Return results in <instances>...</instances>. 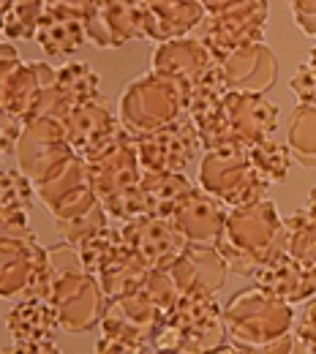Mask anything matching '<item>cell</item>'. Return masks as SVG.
<instances>
[{"mask_svg": "<svg viewBox=\"0 0 316 354\" xmlns=\"http://www.w3.org/2000/svg\"><path fill=\"white\" fill-rule=\"evenodd\" d=\"M224 319L234 352H297L292 303L265 292L262 286L237 292L224 306Z\"/></svg>", "mask_w": 316, "mask_h": 354, "instance_id": "cell-1", "label": "cell"}, {"mask_svg": "<svg viewBox=\"0 0 316 354\" xmlns=\"http://www.w3.org/2000/svg\"><path fill=\"white\" fill-rule=\"evenodd\" d=\"M49 254V289L46 300L57 310V322L66 333H88L101 327L109 297L101 281L85 270L74 243L60 240L46 248Z\"/></svg>", "mask_w": 316, "mask_h": 354, "instance_id": "cell-2", "label": "cell"}, {"mask_svg": "<svg viewBox=\"0 0 316 354\" xmlns=\"http://www.w3.org/2000/svg\"><path fill=\"white\" fill-rule=\"evenodd\" d=\"M216 245L232 272L254 278L259 267L286 251V223L281 221L275 205L265 196L251 205L232 207Z\"/></svg>", "mask_w": 316, "mask_h": 354, "instance_id": "cell-3", "label": "cell"}, {"mask_svg": "<svg viewBox=\"0 0 316 354\" xmlns=\"http://www.w3.org/2000/svg\"><path fill=\"white\" fill-rule=\"evenodd\" d=\"M153 352H234L216 295H180L161 322Z\"/></svg>", "mask_w": 316, "mask_h": 354, "instance_id": "cell-4", "label": "cell"}, {"mask_svg": "<svg viewBox=\"0 0 316 354\" xmlns=\"http://www.w3.org/2000/svg\"><path fill=\"white\" fill-rule=\"evenodd\" d=\"M185 106H188V88L150 68L123 90L118 112L123 126L136 139L142 133H150L178 120L180 115H185Z\"/></svg>", "mask_w": 316, "mask_h": 354, "instance_id": "cell-5", "label": "cell"}, {"mask_svg": "<svg viewBox=\"0 0 316 354\" xmlns=\"http://www.w3.org/2000/svg\"><path fill=\"white\" fill-rule=\"evenodd\" d=\"M167 310L156 306L142 289L112 300L101 319L95 352H153Z\"/></svg>", "mask_w": 316, "mask_h": 354, "instance_id": "cell-6", "label": "cell"}, {"mask_svg": "<svg viewBox=\"0 0 316 354\" xmlns=\"http://www.w3.org/2000/svg\"><path fill=\"white\" fill-rule=\"evenodd\" d=\"M30 213H0V292L3 300L22 297L46 265V248L36 240Z\"/></svg>", "mask_w": 316, "mask_h": 354, "instance_id": "cell-7", "label": "cell"}, {"mask_svg": "<svg viewBox=\"0 0 316 354\" xmlns=\"http://www.w3.org/2000/svg\"><path fill=\"white\" fill-rule=\"evenodd\" d=\"M199 185L219 196L229 207L251 205L265 199L270 183L257 172L248 147H224V150H205L199 167Z\"/></svg>", "mask_w": 316, "mask_h": 354, "instance_id": "cell-8", "label": "cell"}, {"mask_svg": "<svg viewBox=\"0 0 316 354\" xmlns=\"http://www.w3.org/2000/svg\"><path fill=\"white\" fill-rule=\"evenodd\" d=\"M268 17H270L268 0H248L221 14H207L205 22L194 30V36L207 46L216 63H224L232 52L265 41Z\"/></svg>", "mask_w": 316, "mask_h": 354, "instance_id": "cell-9", "label": "cell"}, {"mask_svg": "<svg viewBox=\"0 0 316 354\" xmlns=\"http://www.w3.org/2000/svg\"><path fill=\"white\" fill-rule=\"evenodd\" d=\"M136 150L145 172H183L196 150H202V139L196 123L185 112L156 131L136 136Z\"/></svg>", "mask_w": 316, "mask_h": 354, "instance_id": "cell-10", "label": "cell"}, {"mask_svg": "<svg viewBox=\"0 0 316 354\" xmlns=\"http://www.w3.org/2000/svg\"><path fill=\"white\" fill-rule=\"evenodd\" d=\"M14 156L19 158V169L33 183H41L55 169H60L71 156H77V150L71 147L63 123L52 118H36L25 123V131Z\"/></svg>", "mask_w": 316, "mask_h": 354, "instance_id": "cell-11", "label": "cell"}, {"mask_svg": "<svg viewBox=\"0 0 316 354\" xmlns=\"http://www.w3.org/2000/svg\"><path fill=\"white\" fill-rule=\"evenodd\" d=\"M63 129H66V136H68L71 147L85 161L129 131L123 126V120H120V112L112 109V104H109V98L104 93L91 98V101L77 104L68 112Z\"/></svg>", "mask_w": 316, "mask_h": 354, "instance_id": "cell-12", "label": "cell"}, {"mask_svg": "<svg viewBox=\"0 0 316 354\" xmlns=\"http://www.w3.org/2000/svg\"><path fill=\"white\" fill-rule=\"evenodd\" d=\"M145 0H93L85 14L88 41L98 49H120L145 39Z\"/></svg>", "mask_w": 316, "mask_h": 354, "instance_id": "cell-13", "label": "cell"}, {"mask_svg": "<svg viewBox=\"0 0 316 354\" xmlns=\"http://www.w3.org/2000/svg\"><path fill=\"white\" fill-rule=\"evenodd\" d=\"M142 175H145V169L139 161L136 139L129 131L88 158V177H91L93 191L101 199L136 185Z\"/></svg>", "mask_w": 316, "mask_h": 354, "instance_id": "cell-14", "label": "cell"}, {"mask_svg": "<svg viewBox=\"0 0 316 354\" xmlns=\"http://www.w3.org/2000/svg\"><path fill=\"white\" fill-rule=\"evenodd\" d=\"M55 327H60L57 310L46 297H19L6 313L14 352H57Z\"/></svg>", "mask_w": 316, "mask_h": 354, "instance_id": "cell-15", "label": "cell"}, {"mask_svg": "<svg viewBox=\"0 0 316 354\" xmlns=\"http://www.w3.org/2000/svg\"><path fill=\"white\" fill-rule=\"evenodd\" d=\"M226 129L234 133L245 147L270 139L278 129V106L272 104L265 93L254 90H229L221 106Z\"/></svg>", "mask_w": 316, "mask_h": 354, "instance_id": "cell-16", "label": "cell"}, {"mask_svg": "<svg viewBox=\"0 0 316 354\" xmlns=\"http://www.w3.org/2000/svg\"><path fill=\"white\" fill-rule=\"evenodd\" d=\"M120 229H123L129 248L147 267L167 270L188 245L185 234L175 223L167 218H156V216H139L131 221H123Z\"/></svg>", "mask_w": 316, "mask_h": 354, "instance_id": "cell-17", "label": "cell"}, {"mask_svg": "<svg viewBox=\"0 0 316 354\" xmlns=\"http://www.w3.org/2000/svg\"><path fill=\"white\" fill-rule=\"evenodd\" d=\"M167 270L180 295H216L224 289L226 275L232 272L219 245L210 243H188Z\"/></svg>", "mask_w": 316, "mask_h": 354, "instance_id": "cell-18", "label": "cell"}, {"mask_svg": "<svg viewBox=\"0 0 316 354\" xmlns=\"http://www.w3.org/2000/svg\"><path fill=\"white\" fill-rule=\"evenodd\" d=\"M229 205L205 191L202 185H194V191L185 196L180 210L172 216V223L185 234L188 243H210L216 245L229 218Z\"/></svg>", "mask_w": 316, "mask_h": 354, "instance_id": "cell-19", "label": "cell"}, {"mask_svg": "<svg viewBox=\"0 0 316 354\" xmlns=\"http://www.w3.org/2000/svg\"><path fill=\"white\" fill-rule=\"evenodd\" d=\"M254 278H257V286H262L265 292H270L292 306L308 303L311 297H316V267L297 262L286 251H281L268 265L259 267Z\"/></svg>", "mask_w": 316, "mask_h": 354, "instance_id": "cell-20", "label": "cell"}, {"mask_svg": "<svg viewBox=\"0 0 316 354\" xmlns=\"http://www.w3.org/2000/svg\"><path fill=\"white\" fill-rule=\"evenodd\" d=\"M145 6V39L156 44L191 36L207 17V8L199 0H158Z\"/></svg>", "mask_w": 316, "mask_h": 354, "instance_id": "cell-21", "label": "cell"}, {"mask_svg": "<svg viewBox=\"0 0 316 354\" xmlns=\"http://www.w3.org/2000/svg\"><path fill=\"white\" fill-rule=\"evenodd\" d=\"M213 63H216L213 55L207 52V46L202 44L196 36H183V39L164 41L153 52V71L185 85L188 93H191V85L196 82V77L205 68H210Z\"/></svg>", "mask_w": 316, "mask_h": 354, "instance_id": "cell-22", "label": "cell"}, {"mask_svg": "<svg viewBox=\"0 0 316 354\" xmlns=\"http://www.w3.org/2000/svg\"><path fill=\"white\" fill-rule=\"evenodd\" d=\"M221 66H224L229 90L268 93L278 77V60H275L270 46H265V41L232 52Z\"/></svg>", "mask_w": 316, "mask_h": 354, "instance_id": "cell-23", "label": "cell"}, {"mask_svg": "<svg viewBox=\"0 0 316 354\" xmlns=\"http://www.w3.org/2000/svg\"><path fill=\"white\" fill-rule=\"evenodd\" d=\"M85 41H88V28H85L82 14L46 6L39 33H36V44L41 46L49 57H71L74 52L82 49Z\"/></svg>", "mask_w": 316, "mask_h": 354, "instance_id": "cell-24", "label": "cell"}, {"mask_svg": "<svg viewBox=\"0 0 316 354\" xmlns=\"http://www.w3.org/2000/svg\"><path fill=\"white\" fill-rule=\"evenodd\" d=\"M139 185L147 199V216L167 221H172L185 196L194 191V183L183 172H145Z\"/></svg>", "mask_w": 316, "mask_h": 354, "instance_id": "cell-25", "label": "cell"}, {"mask_svg": "<svg viewBox=\"0 0 316 354\" xmlns=\"http://www.w3.org/2000/svg\"><path fill=\"white\" fill-rule=\"evenodd\" d=\"M226 93H229V82H226L224 66H221V63H213V66L205 68V71L196 77V82L191 85L185 112L191 115V120H194L196 126H205L207 120H213V118L221 112Z\"/></svg>", "mask_w": 316, "mask_h": 354, "instance_id": "cell-26", "label": "cell"}, {"mask_svg": "<svg viewBox=\"0 0 316 354\" xmlns=\"http://www.w3.org/2000/svg\"><path fill=\"white\" fill-rule=\"evenodd\" d=\"M150 270H153V267L145 265L134 251L129 248L126 254H120L106 270H101L95 278L101 281V289H104V295H106L109 303H112V300H120V297H126V295L139 292Z\"/></svg>", "mask_w": 316, "mask_h": 354, "instance_id": "cell-27", "label": "cell"}, {"mask_svg": "<svg viewBox=\"0 0 316 354\" xmlns=\"http://www.w3.org/2000/svg\"><path fill=\"white\" fill-rule=\"evenodd\" d=\"M77 251H80V257H82L85 270L93 272V275H98L101 270H106V267L112 265L120 254L129 251V243H126V237H123V229H115V226L106 223V226H101L98 232L82 237V240L77 243Z\"/></svg>", "mask_w": 316, "mask_h": 354, "instance_id": "cell-28", "label": "cell"}, {"mask_svg": "<svg viewBox=\"0 0 316 354\" xmlns=\"http://www.w3.org/2000/svg\"><path fill=\"white\" fill-rule=\"evenodd\" d=\"M286 145L303 167H316V104H297L286 123Z\"/></svg>", "mask_w": 316, "mask_h": 354, "instance_id": "cell-29", "label": "cell"}, {"mask_svg": "<svg viewBox=\"0 0 316 354\" xmlns=\"http://www.w3.org/2000/svg\"><path fill=\"white\" fill-rule=\"evenodd\" d=\"M46 0H11L3 3V36L6 41H36Z\"/></svg>", "mask_w": 316, "mask_h": 354, "instance_id": "cell-30", "label": "cell"}, {"mask_svg": "<svg viewBox=\"0 0 316 354\" xmlns=\"http://www.w3.org/2000/svg\"><path fill=\"white\" fill-rule=\"evenodd\" d=\"M55 85H57L63 101L71 109L77 104H82V101H91L95 95H101V90H98V85H101L98 82V74L93 71L88 63H80V60H71L63 68H57Z\"/></svg>", "mask_w": 316, "mask_h": 354, "instance_id": "cell-31", "label": "cell"}, {"mask_svg": "<svg viewBox=\"0 0 316 354\" xmlns=\"http://www.w3.org/2000/svg\"><path fill=\"white\" fill-rule=\"evenodd\" d=\"M286 254L297 262L316 267V216L303 207L286 218Z\"/></svg>", "mask_w": 316, "mask_h": 354, "instance_id": "cell-32", "label": "cell"}, {"mask_svg": "<svg viewBox=\"0 0 316 354\" xmlns=\"http://www.w3.org/2000/svg\"><path fill=\"white\" fill-rule=\"evenodd\" d=\"M248 156H251L257 172L265 177L270 185L286 180L289 169H292V158H295L292 150H289V145H281V142H275L272 136L270 139L257 142V145H251V147H248Z\"/></svg>", "mask_w": 316, "mask_h": 354, "instance_id": "cell-33", "label": "cell"}, {"mask_svg": "<svg viewBox=\"0 0 316 354\" xmlns=\"http://www.w3.org/2000/svg\"><path fill=\"white\" fill-rule=\"evenodd\" d=\"M36 196H39L36 183L25 175L22 169H6L3 172L0 213H30Z\"/></svg>", "mask_w": 316, "mask_h": 354, "instance_id": "cell-34", "label": "cell"}, {"mask_svg": "<svg viewBox=\"0 0 316 354\" xmlns=\"http://www.w3.org/2000/svg\"><path fill=\"white\" fill-rule=\"evenodd\" d=\"M109 218H118V221H131V218H139V216H147V199H145V191L142 185L136 183L126 191H118L106 199H101Z\"/></svg>", "mask_w": 316, "mask_h": 354, "instance_id": "cell-35", "label": "cell"}, {"mask_svg": "<svg viewBox=\"0 0 316 354\" xmlns=\"http://www.w3.org/2000/svg\"><path fill=\"white\" fill-rule=\"evenodd\" d=\"M289 88L300 98V104H316V46L308 52V57L297 68V74L292 77Z\"/></svg>", "mask_w": 316, "mask_h": 354, "instance_id": "cell-36", "label": "cell"}, {"mask_svg": "<svg viewBox=\"0 0 316 354\" xmlns=\"http://www.w3.org/2000/svg\"><path fill=\"white\" fill-rule=\"evenodd\" d=\"M295 338H297V352H316V297H311L303 310V319L295 327Z\"/></svg>", "mask_w": 316, "mask_h": 354, "instance_id": "cell-37", "label": "cell"}, {"mask_svg": "<svg viewBox=\"0 0 316 354\" xmlns=\"http://www.w3.org/2000/svg\"><path fill=\"white\" fill-rule=\"evenodd\" d=\"M289 8H292V17H295V25L306 36L316 39V0H289Z\"/></svg>", "mask_w": 316, "mask_h": 354, "instance_id": "cell-38", "label": "cell"}, {"mask_svg": "<svg viewBox=\"0 0 316 354\" xmlns=\"http://www.w3.org/2000/svg\"><path fill=\"white\" fill-rule=\"evenodd\" d=\"M22 131H25V123L14 115H6L0 118V142H3V156H11L17 153V145L22 139Z\"/></svg>", "mask_w": 316, "mask_h": 354, "instance_id": "cell-39", "label": "cell"}, {"mask_svg": "<svg viewBox=\"0 0 316 354\" xmlns=\"http://www.w3.org/2000/svg\"><path fill=\"white\" fill-rule=\"evenodd\" d=\"M46 6L52 8H68V11H77V14H88L93 6V0H46Z\"/></svg>", "mask_w": 316, "mask_h": 354, "instance_id": "cell-40", "label": "cell"}, {"mask_svg": "<svg viewBox=\"0 0 316 354\" xmlns=\"http://www.w3.org/2000/svg\"><path fill=\"white\" fill-rule=\"evenodd\" d=\"M199 3L207 8V14H221V11H229V8L240 6V3H248V0H199Z\"/></svg>", "mask_w": 316, "mask_h": 354, "instance_id": "cell-41", "label": "cell"}, {"mask_svg": "<svg viewBox=\"0 0 316 354\" xmlns=\"http://www.w3.org/2000/svg\"><path fill=\"white\" fill-rule=\"evenodd\" d=\"M306 207H308V210H311V213L316 216V188L311 191V194H308V202H306Z\"/></svg>", "mask_w": 316, "mask_h": 354, "instance_id": "cell-42", "label": "cell"}, {"mask_svg": "<svg viewBox=\"0 0 316 354\" xmlns=\"http://www.w3.org/2000/svg\"><path fill=\"white\" fill-rule=\"evenodd\" d=\"M145 3H158V0H145Z\"/></svg>", "mask_w": 316, "mask_h": 354, "instance_id": "cell-43", "label": "cell"}, {"mask_svg": "<svg viewBox=\"0 0 316 354\" xmlns=\"http://www.w3.org/2000/svg\"><path fill=\"white\" fill-rule=\"evenodd\" d=\"M3 3H11V0H3Z\"/></svg>", "mask_w": 316, "mask_h": 354, "instance_id": "cell-44", "label": "cell"}]
</instances>
